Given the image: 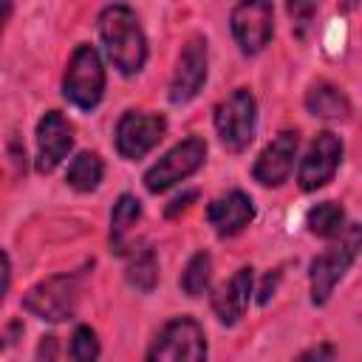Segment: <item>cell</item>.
Returning a JSON list of instances; mask_svg holds the SVG:
<instances>
[{"label": "cell", "instance_id": "1", "mask_svg": "<svg viewBox=\"0 0 362 362\" xmlns=\"http://www.w3.org/2000/svg\"><path fill=\"white\" fill-rule=\"evenodd\" d=\"M99 40L119 74L133 76L144 68L147 59V37L139 25V17L130 6L113 3L99 14Z\"/></svg>", "mask_w": 362, "mask_h": 362}, {"label": "cell", "instance_id": "2", "mask_svg": "<svg viewBox=\"0 0 362 362\" xmlns=\"http://www.w3.org/2000/svg\"><path fill=\"white\" fill-rule=\"evenodd\" d=\"M102 93H105V68L99 51L93 45H76L62 76V96L79 110H90L102 102Z\"/></svg>", "mask_w": 362, "mask_h": 362}, {"label": "cell", "instance_id": "3", "mask_svg": "<svg viewBox=\"0 0 362 362\" xmlns=\"http://www.w3.org/2000/svg\"><path fill=\"white\" fill-rule=\"evenodd\" d=\"M215 130L229 153H240L252 144L257 130V102L246 88L232 90L215 105Z\"/></svg>", "mask_w": 362, "mask_h": 362}, {"label": "cell", "instance_id": "4", "mask_svg": "<svg viewBox=\"0 0 362 362\" xmlns=\"http://www.w3.org/2000/svg\"><path fill=\"white\" fill-rule=\"evenodd\" d=\"M79 303V277L76 274H54L40 280L23 294V308L45 322L71 320Z\"/></svg>", "mask_w": 362, "mask_h": 362}, {"label": "cell", "instance_id": "5", "mask_svg": "<svg viewBox=\"0 0 362 362\" xmlns=\"http://www.w3.org/2000/svg\"><path fill=\"white\" fill-rule=\"evenodd\" d=\"M150 362H198L206 359V337L198 320L192 317H175L170 320L158 337L153 339L147 351Z\"/></svg>", "mask_w": 362, "mask_h": 362}, {"label": "cell", "instance_id": "6", "mask_svg": "<svg viewBox=\"0 0 362 362\" xmlns=\"http://www.w3.org/2000/svg\"><path fill=\"white\" fill-rule=\"evenodd\" d=\"M356 249H359V226L351 223L348 232H345V240H339V246L317 255L311 260V272H308V280H311V303L314 305H325L334 286L345 277V272L351 269L354 257H356Z\"/></svg>", "mask_w": 362, "mask_h": 362}, {"label": "cell", "instance_id": "7", "mask_svg": "<svg viewBox=\"0 0 362 362\" xmlns=\"http://www.w3.org/2000/svg\"><path fill=\"white\" fill-rule=\"evenodd\" d=\"M206 158V141L198 136H189L184 141H178L175 147H170L147 173H144V187L150 192H164L173 184L189 178Z\"/></svg>", "mask_w": 362, "mask_h": 362}, {"label": "cell", "instance_id": "8", "mask_svg": "<svg viewBox=\"0 0 362 362\" xmlns=\"http://www.w3.org/2000/svg\"><path fill=\"white\" fill-rule=\"evenodd\" d=\"M229 25L243 54H260L274 34L272 0H238L229 14Z\"/></svg>", "mask_w": 362, "mask_h": 362}, {"label": "cell", "instance_id": "9", "mask_svg": "<svg viewBox=\"0 0 362 362\" xmlns=\"http://www.w3.org/2000/svg\"><path fill=\"white\" fill-rule=\"evenodd\" d=\"M164 130H167V119L161 113L127 110L116 124V150L122 158L136 161L161 141Z\"/></svg>", "mask_w": 362, "mask_h": 362}, {"label": "cell", "instance_id": "10", "mask_svg": "<svg viewBox=\"0 0 362 362\" xmlns=\"http://www.w3.org/2000/svg\"><path fill=\"white\" fill-rule=\"evenodd\" d=\"M342 161V139L331 130H322L314 136V141L308 144L303 161H300V170H297V184L303 192H314L320 187H325L337 167Z\"/></svg>", "mask_w": 362, "mask_h": 362}, {"label": "cell", "instance_id": "11", "mask_svg": "<svg viewBox=\"0 0 362 362\" xmlns=\"http://www.w3.org/2000/svg\"><path fill=\"white\" fill-rule=\"evenodd\" d=\"M206 82V40L204 37H192L175 62V74L170 82V102L173 105H184L189 99L198 96V90Z\"/></svg>", "mask_w": 362, "mask_h": 362}, {"label": "cell", "instance_id": "12", "mask_svg": "<svg viewBox=\"0 0 362 362\" xmlns=\"http://www.w3.org/2000/svg\"><path fill=\"white\" fill-rule=\"evenodd\" d=\"M74 147V127L59 110H48L37 124V173H54Z\"/></svg>", "mask_w": 362, "mask_h": 362}, {"label": "cell", "instance_id": "13", "mask_svg": "<svg viewBox=\"0 0 362 362\" xmlns=\"http://www.w3.org/2000/svg\"><path fill=\"white\" fill-rule=\"evenodd\" d=\"M297 130H283L277 133L266 147L263 153L257 156L255 167H252V175L257 184L263 187H280L283 181H288L291 170H294V158H297Z\"/></svg>", "mask_w": 362, "mask_h": 362}, {"label": "cell", "instance_id": "14", "mask_svg": "<svg viewBox=\"0 0 362 362\" xmlns=\"http://www.w3.org/2000/svg\"><path fill=\"white\" fill-rule=\"evenodd\" d=\"M206 221L221 238H235L240 235L252 221H255V204L246 192L232 189L221 198H215L206 209Z\"/></svg>", "mask_w": 362, "mask_h": 362}, {"label": "cell", "instance_id": "15", "mask_svg": "<svg viewBox=\"0 0 362 362\" xmlns=\"http://www.w3.org/2000/svg\"><path fill=\"white\" fill-rule=\"evenodd\" d=\"M252 286H255V269L252 266H243L223 286L215 288V294H212V311H215V317L223 325H235L243 317V311L249 305V297H252Z\"/></svg>", "mask_w": 362, "mask_h": 362}, {"label": "cell", "instance_id": "16", "mask_svg": "<svg viewBox=\"0 0 362 362\" xmlns=\"http://www.w3.org/2000/svg\"><path fill=\"white\" fill-rule=\"evenodd\" d=\"M305 107L311 116H320V119H348V113H351L348 96L331 82L311 85L305 93Z\"/></svg>", "mask_w": 362, "mask_h": 362}, {"label": "cell", "instance_id": "17", "mask_svg": "<svg viewBox=\"0 0 362 362\" xmlns=\"http://www.w3.org/2000/svg\"><path fill=\"white\" fill-rule=\"evenodd\" d=\"M141 218V204L136 195L124 192L116 198L113 212H110V243L116 252H124V238L130 235V229L139 223Z\"/></svg>", "mask_w": 362, "mask_h": 362}, {"label": "cell", "instance_id": "18", "mask_svg": "<svg viewBox=\"0 0 362 362\" xmlns=\"http://www.w3.org/2000/svg\"><path fill=\"white\" fill-rule=\"evenodd\" d=\"M102 175H105L102 158H99L96 153H88V150H85V153H79V156L68 164L65 181H68V187L76 189V192H90V189L99 187Z\"/></svg>", "mask_w": 362, "mask_h": 362}, {"label": "cell", "instance_id": "19", "mask_svg": "<svg viewBox=\"0 0 362 362\" xmlns=\"http://www.w3.org/2000/svg\"><path fill=\"white\" fill-rule=\"evenodd\" d=\"M305 226L317 238H339L345 229V209L334 201H322L305 212Z\"/></svg>", "mask_w": 362, "mask_h": 362}, {"label": "cell", "instance_id": "20", "mask_svg": "<svg viewBox=\"0 0 362 362\" xmlns=\"http://www.w3.org/2000/svg\"><path fill=\"white\" fill-rule=\"evenodd\" d=\"M209 280H212V257L206 252H195L184 272H181V288L187 297H201L206 288H209Z\"/></svg>", "mask_w": 362, "mask_h": 362}, {"label": "cell", "instance_id": "21", "mask_svg": "<svg viewBox=\"0 0 362 362\" xmlns=\"http://www.w3.org/2000/svg\"><path fill=\"white\" fill-rule=\"evenodd\" d=\"M127 283L144 294H150L158 283V260H156V252L153 249H141L130 266H127Z\"/></svg>", "mask_w": 362, "mask_h": 362}, {"label": "cell", "instance_id": "22", "mask_svg": "<svg viewBox=\"0 0 362 362\" xmlns=\"http://www.w3.org/2000/svg\"><path fill=\"white\" fill-rule=\"evenodd\" d=\"M71 356H74L76 362H90V359L99 356V339H96L93 328L79 325V328L74 331V337H71Z\"/></svg>", "mask_w": 362, "mask_h": 362}, {"label": "cell", "instance_id": "23", "mask_svg": "<svg viewBox=\"0 0 362 362\" xmlns=\"http://www.w3.org/2000/svg\"><path fill=\"white\" fill-rule=\"evenodd\" d=\"M288 6V14H291V25L297 28V37H303L314 20V11H317V0H286Z\"/></svg>", "mask_w": 362, "mask_h": 362}, {"label": "cell", "instance_id": "24", "mask_svg": "<svg viewBox=\"0 0 362 362\" xmlns=\"http://www.w3.org/2000/svg\"><path fill=\"white\" fill-rule=\"evenodd\" d=\"M8 283H11V263H8V255L0 249V303L8 291Z\"/></svg>", "mask_w": 362, "mask_h": 362}, {"label": "cell", "instance_id": "25", "mask_svg": "<svg viewBox=\"0 0 362 362\" xmlns=\"http://www.w3.org/2000/svg\"><path fill=\"white\" fill-rule=\"evenodd\" d=\"M37 356L42 359H54L57 356V339L54 337H42V342H40V348H37Z\"/></svg>", "mask_w": 362, "mask_h": 362}, {"label": "cell", "instance_id": "26", "mask_svg": "<svg viewBox=\"0 0 362 362\" xmlns=\"http://www.w3.org/2000/svg\"><path fill=\"white\" fill-rule=\"evenodd\" d=\"M334 356V348L322 345V348H311V351H303L300 359H331Z\"/></svg>", "mask_w": 362, "mask_h": 362}, {"label": "cell", "instance_id": "27", "mask_svg": "<svg viewBox=\"0 0 362 362\" xmlns=\"http://www.w3.org/2000/svg\"><path fill=\"white\" fill-rule=\"evenodd\" d=\"M189 201H195V192H187V195L175 198V201H173V206L167 209V215H175L178 209H187V206H189Z\"/></svg>", "mask_w": 362, "mask_h": 362}, {"label": "cell", "instance_id": "28", "mask_svg": "<svg viewBox=\"0 0 362 362\" xmlns=\"http://www.w3.org/2000/svg\"><path fill=\"white\" fill-rule=\"evenodd\" d=\"M11 0H0V31L6 28V23H8V17H11Z\"/></svg>", "mask_w": 362, "mask_h": 362}]
</instances>
